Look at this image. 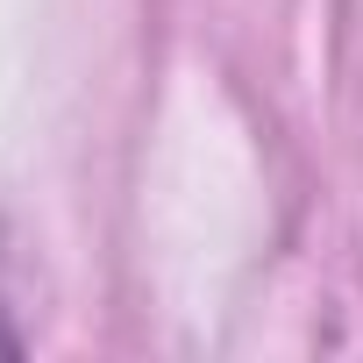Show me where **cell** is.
I'll use <instances>...</instances> for the list:
<instances>
[{
  "label": "cell",
  "mask_w": 363,
  "mask_h": 363,
  "mask_svg": "<svg viewBox=\"0 0 363 363\" xmlns=\"http://www.w3.org/2000/svg\"><path fill=\"white\" fill-rule=\"evenodd\" d=\"M15 349H22V335H15L8 320H0V356H15Z\"/></svg>",
  "instance_id": "obj_1"
}]
</instances>
